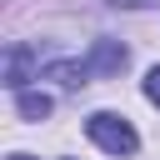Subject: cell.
<instances>
[{"label":"cell","mask_w":160,"mask_h":160,"mask_svg":"<svg viewBox=\"0 0 160 160\" xmlns=\"http://www.w3.org/2000/svg\"><path fill=\"white\" fill-rule=\"evenodd\" d=\"M15 110H20L25 120H45V115H50V95H45V90H20V95H15Z\"/></svg>","instance_id":"cell-4"},{"label":"cell","mask_w":160,"mask_h":160,"mask_svg":"<svg viewBox=\"0 0 160 160\" xmlns=\"http://www.w3.org/2000/svg\"><path fill=\"white\" fill-rule=\"evenodd\" d=\"M10 160H35V155H10Z\"/></svg>","instance_id":"cell-7"},{"label":"cell","mask_w":160,"mask_h":160,"mask_svg":"<svg viewBox=\"0 0 160 160\" xmlns=\"http://www.w3.org/2000/svg\"><path fill=\"white\" fill-rule=\"evenodd\" d=\"M40 50H30V45H10L5 50V85L10 90H25V80H30V70L40 75Z\"/></svg>","instance_id":"cell-2"},{"label":"cell","mask_w":160,"mask_h":160,"mask_svg":"<svg viewBox=\"0 0 160 160\" xmlns=\"http://www.w3.org/2000/svg\"><path fill=\"white\" fill-rule=\"evenodd\" d=\"M125 60H130V50L120 40H95V50H90V70L95 75H120Z\"/></svg>","instance_id":"cell-3"},{"label":"cell","mask_w":160,"mask_h":160,"mask_svg":"<svg viewBox=\"0 0 160 160\" xmlns=\"http://www.w3.org/2000/svg\"><path fill=\"white\" fill-rule=\"evenodd\" d=\"M85 135H90L100 150H110V155H135V145H140L135 125H130L125 115H110V110H95V115L85 120Z\"/></svg>","instance_id":"cell-1"},{"label":"cell","mask_w":160,"mask_h":160,"mask_svg":"<svg viewBox=\"0 0 160 160\" xmlns=\"http://www.w3.org/2000/svg\"><path fill=\"white\" fill-rule=\"evenodd\" d=\"M145 100H150V105H160V65L145 75Z\"/></svg>","instance_id":"cell-5"},{"label":"cell","mask_w":160,"mask_h":160,"mask_svg":"<svg viewBox=\"0 0 160 160\" xmlns=\"http://www.w3.org/2000/svg\"><path fill=\"white\" fill-rule=\"evenodd\" d=\"M110 5H120V10H160V0H110Z\"/></svg>","instance_id":"cell-6"}]
</instances>
